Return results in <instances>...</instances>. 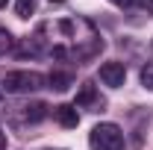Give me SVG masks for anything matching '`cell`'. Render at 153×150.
<instances>
[{
	"instance_id": "cell-1",
	"label": "cell",
	"mask_w": 153,
	"mask_h": 150,
	"mask_svg": "<svg viewBox=\"0 0 153 150\" xmlns=\"http://www.w3.org/2000/svg\"><path fill=\"white\" fill-rule=\"evenodd\" d=\"M53 30L62 36L50 47V56L53 59H71V62H79L82 65L88 59L100 56V50H103L100 33L85 18H62V21L53 24Z\"/></svg>"
},
{
	"instance_id": "cell-2",
	"label": "cell",
	"mask_w": 153,
	"mask_h": 150,
	"mask_svg": "<svg viewBox=\"0 0 153 150\" xmlns=\"http://www.w3.org/2000/svg\"><path fill=\"white\" fill-rule=\"evenodd\" d=\"M47 76H41L38 71H9L3 76V91L6 94H33L38 88H44Z\"/></svg>"
},
{
	"instance_id": "cell-3",
	"label": "cell",
	"mask_w": 153,
	"mask_h": 150,
	"mask_svg": "<svg viewBox=\"0 0 153 150\" xmlns=\"http://www.w3.org/2000/svg\"><path fill=\"white\" fill-rule=\"evenodd\" d=\"M124 141H127L124 130L112 121H103L88 132V147L91 150H124Z\"/></svg>"
},
{
	"instance_id": "cell-4",
	"label": "cell",
	"mask_w": 153,
	"mask_h": 150,
	"mask_svg": "<svg viewBox=\"0 0 153 150\" xmlns=\"http://www.w3.org/2000/svg\"><path fill=\"white\" fill-rule=\"evenodd\" d=\"M50 115L47 109V103H41V100H33V103H21V106H12V124H21V127H27V124H38V121H44Z\"/></svg>"
},
{
	"instance_id": "cell-5",
	"label": "cell",
	"mask_w": 153,
	"mask_h": 150,
	"mask_svg": "<svg viewBox=\"0 0 153 150\" xmlns=\"http://www.w3.org/2000/svg\"><path fill=\"white\" fill-rule=\"evenodd\" d=\"M74 106H79V109H88V112H103V109H106V100H103V94L97 91V85L88 79V82H82V85H79Z\"/></svg>"
},
{
	"instance_id": "cell-6",
	"label": "cell",
	"mask_w": 153,
	"mask_h": 150,
	"mask_svg": "<svg viewBox=\"0 0 153 150\" xmlns=\"http://www.w3.org/2000/svg\"><path fill=\"white\" fill-rule=\"evenodd\" d=\"M97 76H100L103 85H109V88H121L124 79H127V65H124V62H103Z\"/></svg>"
},
{
	"instance_id": "cell-7",
	"label": "cell",
	"mask_w": 153,
	"mask_h": 150,
	"mask_svg": "<svg viewBox=\"0 0 153 150\" xmlns=\"http://www.w3.org/2000/svg\"><path fill=\"white\" fill-rule=\"evenodd\" d=\"M53 118H56L59 124L65 127V130H74L76 124H79V112H76L74 103H62V106H53Z\"/></svg>"
},
{
	"instance_id": "cell-8",
	"label": "cell",
	"mask_w": 153,
	"mask_h": 150,
	"mask_svg": "<svg viewBox=\"0 0 153 150\" xmlns=\"http://www.w3.org/2000/svg\"><path fill=\"white\" fill-rule=\"evenodd\" d=\"M47 88H53V91H68L71 85H74V74L71 71H53V74L47 76Z\"/></svg>"
},
{
	"instance_id": "cell-9",
	"label": "cell",
	"mask_w": 153,
	"mask_h": 150,
	"mask_svg": "<svg viewBox=\"0 0 153 150\" xmlns=\"http://www.w3.org/2000/svg\"><path fill=\"white\" fill-rule=\"evenodd\" d=\"M12 47H15V38H12V33L0 27V56H6V53H12Z\"/></svg>"
},
{
	"instance_id": "cell-10",
	"label": "cell",
	"mask_w": 153,
	"mask_h": 150,
	"mask_svg": "<svg viewBox=\"0 0 153 150\" xmlns=\"http://www.w3.org/2000/svg\"><path fill=\"white\" fill-rule=\"evenodd\" d=\"M15 12L18 18H30L36 12V0H15Z\"/></svg>"
},
{
	"instance_id": "cell-11",
	"label": "cell",
	"mask_w": 153,
	"mask_h": 150,
	"mask_svg": "<svg viewBox=\"0 0 153 150\" xmlns=\"http://www.w3.org/2000/svg\"><path fill=\"white\" fill-rule=\"evenodd\" d=\"M138 76H141V85L153 91V62H147V65L141 68V74H138Z\"/></svg>"
},
{
	"instance_id": "cell-12",
	"label": "cell",
	"mask_w": 153,
	"mask_h": 150,
	"mask_svg": "<svg viewBox=\"0 0 153 150\" xmlns=\"http://www.w3.org/2000/svg\"><path fill=\"white\" fill-rule=\"evenodd\" d=\"M109 3H115L118 9H135V6H144V0H109Z\"/></svg>"
},
{
	"instance_id": "cell-13",
	"label": "cell",
	"mask_w": 153,
	"mask_h": 150,
	"mask_svg": "<svg viewBox=\"0 0 153 150\" xmlns=\"http://www.w3.org/2000/svg\"><path fill=\"white\" fill-rule=\"evenodd\" d=\"M144 9H147V12L153 15V0H144Z\"/></svg>"
},
{
	"instance_id": "cell-14",
	"label": "cell",
	"mask_w": 153,
	"mask_h": 150,
	"mask_svg": "<svg viewBox=\"0 0 153 150\" xmlns=\"http://www.w3.org/2000/svg\"><path fill=\"white\" fill-rule=\"evenodd\" d=\"M0 150H6V135L0 132Z\"/></svg>"
},
{
	"instance_id": "cell-15",
	"label": "cell",
	"mask_w": 153,
	"mask_h": 150,
	"mask_svg": "<svg viewBox=\"0 0 153 150\" xmlns=\"http://www.w3.org/2000/svg\"><path fill=\"white\" fill-rule=\"evenodd\" d=\"M6 3H9V0H0V9H3V6H6Z\"/></svg>"
},
{
	"instance_id": "cell-16",
	"label": "cell",
	"mask_w": 153,
	"mask_h": 150,
	"mask_svg": "<svg viewBox=\"0 0 153 150\" xmlns=\"http://www.w3.org/2000/svg\"><path fill=\"white\" fill-rule=\"evenodd\" d=\"M53 3H62V0H53Z\"/></svg>"
},
{
	"instance_id": "cell-17",
	"label": "cell",
	"mask_w": 153,
	"mask_h": 150,
	"mask_svg": "<svg viewBox=\"0 0 153 150\" xmlns=\"http://www.w3.org/2000/svg\"><path fill=\"white\" fill-rule=\"evenodd\" d=\"M50 150H53V147H50ZM56 150H62V147H56Z\"/></svg>"
},
{
	"instance_id": "cell-18",
	"label": "cell",
	"mask_w": 153,
	"mask_h": 150,
	"mask_svg": "<svg viewBox=\"0 0 153 150\" xmlns=\"http://www.w3.org/2000/svg\"><path fill=\"white\" fill-rule=\"evenodd\" d=\"M0 94H3V88H0Z\"/></svg>"
}]
</instances>
